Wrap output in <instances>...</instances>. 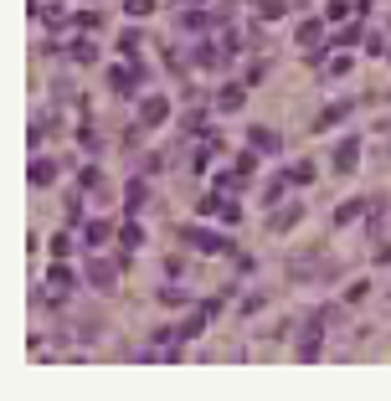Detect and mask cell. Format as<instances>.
<instances>
[{"label": "cell", "mask_w": 391, "mask_h": 401, "mask_svg": "<svg viewBox=\"0 0 391 401\" xmlns=\"http://www.w3.org/2000/svg\"><path fill=\"white\" fill-rule=\"evenodd\" d=\"M175 237H180V242H191V247H201V252H212V257H227V252H237V247H232V237H227V231H206V227H180Z\"/></svg>", "instance_id": "1"}, {"label": "cell", "mask_w": 391, "mask_h": 401, "mask_svg": "<svg viewBox=\"0 0 391 401\" xmlns=\"http://www.w3.org/2000/svg\"><path fill=\"white\" fill-rule=\"evenodd\" d=\"M330 165H335V175H356L360 170V134H345L340 145H335Z\"/></svg>", "instance_id": "2"}, {"label": "cell", "mask_w": 391, "mask_h": 401, "mask_svg": "<svg viewBox=\"0 0 391 401\" xmlns=\"http://www.w3.org/2000/svg\"><path fill=\"white\" fill-rule=\"evenodd\" d=\"M298 222H304V201H278V206H273V216H268V231H273V237H283V231L298 227Z\"/></svg>", "instance_id": "3"}, {"label": "cell", "mask_w": 391, "mask_h": 401, "mask_svg": "<svg viewBox=\"0 0 391 401\" xmlns=\"http://www.w3.org/2000/svg\"><path fill=\"white\" fill-rule=\"evenodd\" d=\"M139 83H145V67H139L134 57H129V67H124V62L109 67V88H113V93H139Z\"/></svg>", "instance_id": "4"}, {"label": "cell", "mask_w": 391, "mask_h": 401, "mask_svg": "<svg viewBox=\"0 0 391 401\" xmlns=\"http://www.w3.org/2000/svg\"><path fill=\"white\" fill-rule=\"evenodd\" d=\"M170 119V93H150L145 103H139V124L154 129V124H165Z\"/></svg>", "instance_id": "5"}, {"label": "cell", "mask_w": 391, "mask_h": 401, "mask_svg": "<svg viewBox=\"0 0 391 401\" xmlns=\"http://www.w3.org/2000/svg\"><path fill=\"white\" fill-rule=\"evenodd\" d=\"M119 263H124V257H119ZM119 263H109V257H88V283L109 293V288H113V278H119Z\"/></svg>", "instance_id": "6"}, {"label": "cell", "mask_w": 391, "mask_h": 401, "mask_svg": "<svg viewBox=\"0 0 391 401\" xmlns=\"http://www.w3.org/2000/svg\"><path fill=\"white\" fill-rule=\"evenodd\" d=\"M294 42H298V47H309V51H319V42H324V21H319V16L298 21V26H294Z\"/></svg>", "instance_id": "7"}, {"label": "cell", "mask_w": 391, "mask_h": 401, "mask_svg": "<svg viewBox=\"0 0 391 401\" xmlns=\"http://www.w3.org/2000/svg\"><path fill=\"white\" fill-rule=\"evenodd\" d=\"M247 145H253L257 154H278L283 139H278V129H263V124H257V129H247Z\"/></svg>", "instance_id": "8"}, {"label": "cell", "mask_w": 391, "mask_h": 401, "mask_svg": "<svg viewBox=\"0 0 391 401\" xmlns=\"http://www.w3.org/2000/svg\"><path fill=\"white\" fill-rule=\"evenodd\" d=\"M72 273H67V268H62V263H51V273H47V283H42V293H51V299H62V293H67L72 288Z\"/></svg>", "instance_id": "9"}, {"label": "cell", "mask_w": 391, "mask_h": 401, "mask_svg": "<svg viewBox=\"0 0 391 401\" xmlns=\"http://www.w3.org/2000/svg\"><path fill=\"white\" fill-rule=\"evenodd\" d=\"M242 103H247V83H227V88L216 93V108H221V113H237Z\"/></svg>", "instance_id": "10"}, {"label": "cell", "mask_w": 391, "mask_h": 401, "mask_svg": "<svg viewBox=\"0 0 391 401\" xmlns=\"http://www.w3.org/2000/svg\"><path fill=\"white\" fill-rule=\"evenodd\" d=\"M26 180H31L36 190L51 186V180H57V160H42V154H36V160H31V175H26Z\"/></svg>", "instance_id": "11"}, {"label": "cell", "mask_w": 391, "mask_h": 401, "mask_svg": "<svg viewBox=\"0 0 391 401\" xmlns=\"http://www.w3.org/2000/svg\"><path fill=\"white\" fill-rule=\"evenodd\" d=\"M67 51H72V62H83V67H93V62H98V47L88 42V36H72Z\"/></svg>", "instance_id": "12"}, {"label": "cell", "mask_w": 391, "mask_h": 401, "mask_svg": "<svg viewBox=\"0 0 391 401\" xmlns=\"http://www.w3.org/2000/svg\"><path fill=\"white\" fill-rule=\"evenodd\" d=\"M283 175H289V186H309V180L319 175V165H314V160H294Z\"/></svg>", "instance_id": "13"}, {"label": "cell", "mask_w": 391, "mask_h": 401, "mask_svg": "<svg viewBox=\"0 0 391 401\" xmlns=\"http://www.w3.org/2000/svg\"><path fill=\"white\" fill-rule=\"evenodd\" d=\"M139 47H145V31H139V26H124L119 31V51L124 57H139Z\"/></svg>", "instance_id": "14"}, {"label": "cell", "mask_w": 391, "mask_h": 401, "mask_svg": "<svg viewBox=\"0 0 391 401\" xmlns=\"http://www.w3.org/2000/svg\"><path fill=\"white\" fill-rule=\"evenodd\" d=\"M109 237H113V227H109V222H88V227H83V247H103Z\"/></svg>", "instance_id": "15"}, {"label": "cell", "mask_w": 391, "mask_h": 401, "mask_svg": "<svg viewBox=\"0 0 391 401\" xmlns=\"http://www.w3.org/2000/svg\"><path fill=\"white\" fill-rule=\"evenodd\" d=\"M366 211V201H345V206H335V216H330V227H350L356 216Z\"/></svg>", "instance_id": "16"}, {"label": "cell", "mask_w": 391, "mask_h": 401, "mask_svg": "<svg viewBox=\"0 0 391 401\" xmlns=\"http://www.w3.org/2000/svg\"><path fill=\"white\" fill-rule=\"evenodd\" d=\"M154 299H160L165 309H186V304H191V293H186V288H175V283H165V288L154 293Z\"/></svg>", "instance_id": "17"}, {"label": "cell", "mask_w": 391, "mask_h": 401, "mask_svg": "<svg viewBox=\"0 0 391 401\" xmlns=\"http://www.w3.org/2000/svg\"><path fill=\"white\" fill-rule=\"evenodd\" d=\"M196 211H201L206 222H212V216H221V211H227V196H216V190H212V196H201V201H196Z\"/></svg>", "instance_id": "18"}, {"label": "cell", "mask_w": 391, "mask_h": 401, "mask_svg": "<svg viewBox=\"0 0 391 401\" xmlns=\"http://www.w3.org/2000/svg\"><path fill=\"white\" fill-rule=\"evenodd\" d=\"M345 113H350V103H330V108H324L319 119H314V129H335V124L345 119Z\"/></svg>", "instance_id": "19"}, {"label": "cell", "mask_w": 391, "mask_h": 401, "mask_svg": "<svg viewBox=\"0 0 391 401\" xmlns=\"http://www.w3.org/2000/svg\"><path fill=\"white\" fill-rule=\"evenodd\" d=\"M119 242H124V252H134L139 242H145V227H139V222H124V227H119Z\"/></svg>", "instance_id": "20"}, {"label": "cell", "mask_w": 391, "mask_h": 401, "mask_svg": "<svg viewBox=\"0 0 391 401\" xmlns=\"http://www.w3.org/2000/svg\"><path fill=\"white\" fill-rule=\"evenodd\" d=\"M77 186H83V190H103V175H98V165H83V170H77Z\"/></svg>", "instance_id": "21"}, {"label": "cell", "mask_w": 391, "mask_h": 401, "mask_svg": "<svg viewBox=\"0 0 391 401\" xmlns=\"http://www.w3.org/2000/svg\"><path fill=\"white\" fill-rule=\"evenodd\" d=\"M366 293H371V283H366V278H356V283L340 293V299H345V304H366Z\"/></svg>", "instance_id": "22"}, {"label": "cell", "mask_w": 391, "mask_h": 401, "mask_svg": "<svg viewBox=\"0 0 391 401\" xmlns=\"http://www.w3.org/2000/svg\"><path fill=\"white\" fill-rule=\"evenodd\" d=\"M371 263H376V268H391V242H386V237H376V247H371Z\"/></svg>", "instance_id": "23"}, {"label": "cell", "mask_w": 391, "mask_h": 401, "mask_svg": "<svg viewBox=\"0 0 391 401\" xmlns=\"http://www.w3.org/2000/svg\"><path fill=\"white\" fill-rule=\"evenodd\" d=\"M283 10H289V0H263V6H257V16H263V21H278Z\"/></svg>", "instance_id": "24"}, {"label": "cell", "mask_w": 391, "mask_h": 401, "mask_svg": "<svg viewBox=\"0 0 391 401\" xmlns=\"http://www.w3.org/2000/svg\"><path fill=\"white\" fill-rule=\"evenodd\" d=\"M124 10H129V16H139V21H145V16H154V0H124Z\"/></svg>", "instance_id": "25"}, {"label": "cell", "mask_w": 391, "mask_h": 401, "mask_svg": "<svg viewBox=\"0 0 391 401\" xmlns=\"http://www.w3.org/2000/svg\"><path fill=\"white\" fill-rule=\"evenodd\" d=\"M350 42H360V21H356V26H345V31H335V42H330V47H350Z\"/></svg>", "instance_id": "26"}, {"label": "cell", "mask_w": 391, "mask_h": 401, "mask_svg": "<svg viewBox=\"0 0 391 401\" xmlns=\"http://www.w3.org/2000/svg\"><path fill=\"white\" fill-rule=\"evenodd\" d=\"M124 201H129V211H134V206H145V180H134V186L124 190Z\"/></svg>", "instance_id": "27"}, {"label": "cell", "mask_w": 391, "mask_h": 401, "mask_svg": "<svg viewBox=\"0 0 391 401\" xmlns=\"http://www.w3.org/2000/svg\"><path fill=\"white\" fill-rule=\"evenodd\" d=\"M345 16H350L345 0H330V6H324V21H345Z\"/></svg>", "instance_id": "28"}, {"label": "cell", "mask_w": 391, "mask_h": 401, "mask_svg": "<svg viewBox=\"0 0 391 401\" xmlns=\"http://www.w3.org/2000/svg\"><path fill=\"white\" fill-rule=\"evenodd\" d=\"M263 77H268V62H247V88L263 83Z\"/></svg>", "instance_id": "29"}, {"label": "cell", "mask_w": 391, "mask_h": 401, "mask_svg": "<svg viewBox=\"0 0 391 401\" xmlns=\"http://www.w3.org/2000/svg\"><path fill=\"white\" fill-rule=\"evenodd\" d=\"M221 222H227V227H237V222H242V206H237V201H227V211H221Z\"/></svg>", "instance_id": "30"}, {"label": "cell", "mask_w": 391, "mask_h": 401, "mask_svg": "<svg viewBox=\"0 0 391 401\" xmlns=\"http://www.w3.org/2000/svg\"><path fill=\"white\" fill-rule=\"evenodd\" d=\"M366 51H371V57H381V51H386V42H381V31H371V36H366Z\"/></svg>", "instance_id": "31"}, {"label": "cell", "mask_w": 391, "mask_h": 401, "mask_svg": "<svg viewBox=\"0 0 391 401\" xmlns=\"http://www.w3.org/2000/svg\"><path fill=\"white\" fill-rule=\"evenodd\" d=\"M376 134H381V139H391V113H386V119H376Z\"/></svg>", "instance_id": "32"}, {"label": "cell", "mask_w": 391, "mask_h": 401, "mask_svg": "<svg viewBox=\"0 0 391 401\" xmlns=\"http://www.w3.org/2000/svg\"><path fill=\"white\" fill-rule=\"evenodd\" d=\"M175 6H186V10H191V6H201V0H175Z\"/></svg>", "instance_id": "33"}, {"label": "cell", "mask_w": 391, "mask_h": 401, "mask_svg": "<svg viewBox=\"0 0 391 401\" xmlns=\"http://www.w3.org/2000/svg\"><path fill=\"white\" fill-rule=\"evenodd\" d=\"M386 57H391V51H386Z\"/></svg>", "instance_id": "34"}]
</instances>
